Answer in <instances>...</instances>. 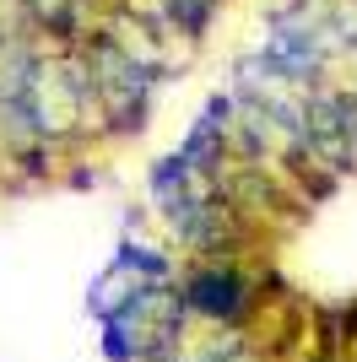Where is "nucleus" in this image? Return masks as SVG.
<instances>
[{"mask_svg": "<svg viewBox=\"0 0 357 362\" xmlns=\"http://www.w3.org/2000/svg\"><path fill=\"white\" fill-rule=\"evenodd\" d=\"M184 303L195 314L217 319V325H233L244 308H249V281L233 271V265H206L184 281Z\"/></svg>", "mask_w": 357, "mask_h": 362, "instance_id": "f257e3e1", "label": "nucleus"}, {"mask_svg": "<svg viewBox=\"0 0 357 362\" xmlns=\"http://www.w3.org/2000/svg\"><path fill=\"white\" fill-rule=\"evenodd\" d=\"M227 114H233V103H227V98H211V103H206L200 124L190 130L184 151H178L190 168H200V173H206V168H217V157H222V141H227Z\"/></svg>", "mask_w": 357, "mask_h": 362, "instance_id": "f03ea898", "label": "nucleus"}]
</instances>
